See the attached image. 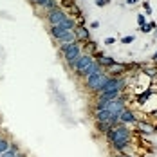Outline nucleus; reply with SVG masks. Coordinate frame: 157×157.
Masks as SVG:
<instances>
[{
  "instance_id": "f257e3e1",
  "label": "nucleus",
  "mask_w": 157,
  "mask_h": 157,
  "mask_svg": "<svg viewBox=\"0 0 157 157\" xmlns=\"http://www.w3.org/2000/svg\"><path fill=\"white\" fill-rule=\"evenodd\" d=\"M130 137H132V134H130L128 126L121 125V123L110 126L109 132H107V139H109L110 146H112L114 150L121 152V154H125V150L128 148V144H130Z\"/></svg>"
},
{
  "instance_id": "f03ea898",
  "label": "nucleus",
  "mask_w": 157,
  "mask_h": 157,
  "mask_svg": "<svg viewBox=\"0 0 157 157\" xmlns=\"http://www.w3.org/2000/svg\"><path fill=\"white\" fill-rule=\"evenodd\" d=\"M81 51L83 49H81V45H79L78 42H74V44H62V54L69 65L81 54Z\"/></svg>"
},
{
  "instance_id": "7ed1b4c3",
  "label": "nucleus",
  "mask_w": 157,
  "mask_h": 157,
  "mask_svg": "<svg viewBox=\"0 0 157 157\" xmlns=\"http://www.w3.org/2000/svg\"><path fill=\"white\" fill-rule=\"evenodd\" d=\"M92 60H94V56H92V54L81 52L78 58H76L74 62L71 63V67H72V69H74V71H76L78 74H81V71H83V69H85V67H87V65H89L90 62H92Z\"/></svg>"
},
{
  "instance_id": "20e7f679",
  "label": "nucleus",
  "mask_w": 157,
  "mask_h": 157,
  "mask_svg": "<svg viewBox=\"0 0 157 157\" xmlns=\"http://www.w3.org/2000/svg\"><path fill=\"white\" fill-rule=\"evenodd\" d=\"M49 22H51V25H62L63 20L67 18V15H65V11L63 9H60V7H56V9H52V11H49Z\"/></svg>"
},
{
  "instance_id": "39448f33",
  "label": "nucleus",
  "mask_w": 157,
  "mask_h": 157,
  "mask_svg": "<svg viewBox=\"0 0 157 157\" xmlns=\"http://www.w3.org/2000/svg\"><path fill=\"white\" fill-rule=\"evenodd\" d=\"M126 71H128V67L125 63H114V65H110L107 69H103V72L109 74V76H121V74H125Z\"/></svg>"
},
{
  "instance_id": "423d86ee",
  "label": "nucleus",
  "mask_w": 157,
  "mask_h": 157,
  "mask_svg": "<svg viewBox=\"0 0 157 157\" xmlns=\"http://www.w3.org/2000/svg\"><path fill=\"white\" fill-rule=\"evenodd\" d=\"M137 121V117H136V112L132 109H125L121 112V116H119V123L121 125H134Z\"/></svg>"
},
{
  "instance_id": "0eeeda50",
  "label": "nucleus",
  "mask_w": 157,
  "mask_h": 157,
  "mask_svg": "<svg viewBox=\"0 0 157 157\" xmlns=\"http://www.w3.org/2000/svg\"><path fill=\"white\" fill-rule=\"evenodd\" d=\"M74 36H76V42H83V44H85V42H89V40H92V38H90V33H89V29H87V27H85V25H76V27H74Z\"/></svg>"
},
{
  "instance_id": "6e6552de",
  "label": "nucleus",
  "mask_w": 157,
  "mask_h": 157,
  "mask_svg": "<svg viewBox=\"0 0 157 157\" xmlns=\"http://www.w3.org/2000/svg\"><path fill=\"white\" fill-rule=\"evenodd\" d=\"M96 72H103V67L99 65V63L96 62V60H92V62L89 63L83 71H81V74L79 76H83V78H87V76H90V74H96Z\"/></svg>"
},
{
  "instance_id": "1a4fd4ad",
  "label": "nucleus",
  "mask_w": 157,
  "mask_h": 157,
  "mask_svg": "<svg viewBox=\"0 0 157 157\" xmlns=\"http://www.w3.org/2000/svg\"><path fill=\"white\" fill-rule=\"evenodd\" d=\"M136 126L139 128V132L144 134V136H150V134H155L157 132V126L148 123V121H136Z\"/></svg>"
},
{
  "instance_id": "9d476101",
  "label": "nucleus",
  "mask_w": 157,
  "mask_h": 157,
  "mask_svg": "<svg viewBox=\"0 0 157 157\" xmlns=\"http://www.w3.org/2000/svg\"><path fill=\"white\" fill-rule=\"evenodd\" d=\"M94 60L99 63L103 69H107V67H110V65H114V63H116V62H114V58H110V56L103 54V52H96V54H94Z\"/></svg>"
},
{
  "instance_id": "9b49d317",
  "label": "nucleus",
  "mask_w": 157,
  "mask_h": 157,
  "mask_svg": "<svg viewBox=\"0 0 157 157\" xmlns=\"http://www.w3.org/2000/svg\"><path fill=\"white\" fill-rule=\"evenodd\" d=\"M141 71L148 76V78L157 76V65H155V62H154V63H141Z\"/></svg>"
},
{
  "instance_id": "f8f14e48",
  "label": "nucleus",
  "mask_w": 157,
  "mask_h": 157,
  "mask_svg": "<svg viewBox=\"0 0 157 157\" xmlns=\"http://www.w3.org/2000/svg\"><path fill=\"white\" fill-rule=\"evenodd\" d=\"M94 117H96V121H109L110 112L107 109H94Z\"/></svg>"
},
{
  "instance_id": "ddd939ff",
  "label": "nucleus",
  "mask_w": 157,
  "mask_h": 157,
  "mask_svg": "<svg viewBox=\"0 0 157 157\" xmlns=\"http://www.w3.org/2000/svg\"><path fill=\"white\" fill-rule=\"evenodd\" d=\"M65 33H67V31L63 29L62 25H51V36H52V38H56L58 42L65 36Z\"/></svg>"
},
{
  "instance_id": "4468645a",
  "label": "nucleus",
  "mask_w": 157,
  "mask_h": 157,
  "mask_svg": "<svg viewBox=\"0 0 157 157\" xmlns=\"http://www.w3.org/2000/svg\"><path fill=\"white\" fill-rule=\"evenodd\" d=\"M81 49H83L87 54H92V56H94L96 52H98V44L92 42V40H89V42H85V44L81 45Z\"/></svg>"
},
{
  "instance_id": "2eb2a0df",
  "label": "nucleus",
  "mask_w": 157,
  "mask_h": 157,
  "mask_svg": "<svg viewBox=\"0 0 157 157\" xmlns=\"http://www.w3.org/2000/svg\"><path fill=\"white\" fill-rule=\"evenodd\" d=\"M62 27L65 29V31H74V27H76V20H74L72 16H67V18L63 20Z\"/></svg>"
},
{
  "instance_id": "dca6fc26",
  "label": "nucleus",
  "mask_w": 157,
  "mask_h": 157,
  "mask_svg": "<svg viewBox=\"0 0 157 157\" xmlns=\"http://www.w3.org/2000/svg\"><path fill=\"white\" fill-rule=\"evenodd\" d=\"M0 157H18V148H16L15 144H9V148H7Z\"/></svg>"
},
{
  "instance_id": "f3484780",
  "label": "nucleus",
  "mask_w": 157,
  "mask_h": 157,
  "mask_svg": "<svg viewBox=\"0 0 157 157\" xmlns=\"http://www.w3.org/2000/svg\"><path fill=\"white\" fill-rule=\"evenodd\" d=\"M74 42H76V36H74V33L72 31H67L65 33V36L60 40V44H74Z\"/></svg>"
},
{
  "instance_id": "a211bd4d",
  "label": "nucleus",
  "mask_w": 157,
  "mask_h": 157,
  "mask_svg": "<svg viewBox=\"0 0 157 157\" xmlns=\"http://www.w3.org/2000/svg\"><path fill=\"white\" fill-rule=\"evenodd\" d=\"M152 96V90H144V92H141V94H137V103H146L148 101V98Z\"/></svg>"
},
{
  "instance_id": "6ab92c4d",
  "label": "nucleus",
  "mask_w": 157,
  "mask_h": 157,
  "mask_svg": "<svg viewBox=\"0 0 157 157\" xmlns=\"http://www.w3.org/2000/svg\"><path fill=\"white\" fill-rule=\"evenodd\" d=\"M9 144H11V143L7 141V139H4V137H0V155H2V154H4V152H6V150L9 148Z\"/></svg>"
},
{
  "instance_id": "aec40b11",
  "label": "nucleus",
  "mask_w": 157,
  "mask_h": 157,
  "mask_svg": "<svg viewBox=\"0 0 157 157\" xmlns=\"http://www.w3.org/2000/svg\"><path fill=\"white\" fill-rule=\"evenodd\" d=\"M146 24H148V20L144 18V15H141V13H139V15H137V25L141 27V25H146Z\"/></svg>"
},
{
  "instance_id": "412c9836",
  "label": "nucleus",
  "mask_w": 157,
  "mask_h": 157,
  "mask_svg": "<svg viewBox=\"0 0 157 157\" xmlns=\"http://www.w3.org/2000/svg\"><path fill=\"white\" fill-rule=\"evenodd\" d=\"M143 6H144V11H146V15H150V13H152V7H150V2H148V0H144V2H143Z\"/></svg>"
},
{
  "instance_id": "4be33fe9",
  "label": "nucleus",
  "mask_w": 157,
  "mask_h": 157,
  "mask_svg": "<svg viewBox=\"0 0 157 157\" xmlns=\"http://www.w3.org/2000/svg\"><path fill=\"white\" fill-rule=\"evenodd\" d=\"M134 40H136V36H132V34H130V36H125V38H123L121 42H123V44H132Z\"/></svg>"
},
{
  "instance_id": "5701e85b",
  "label": "nucleus",
  "mask_w": 157,
  "mask_h": 157,
  "mask_svg": "<svg viewBox=\"0 0 157 157\" xmlns=\"http://www.w3.org/2000/svg\"><path fill=\"white\" fill-rule=\"evenodd\" d=\"M110 0H96V6H99V7H103V6H109Z\"/></svg>"
},
{
  "instance_id": "b1692460",
  "label": "nucleus",
  "mask_w": 157,
  "mask_h": 157,
  "mask_svg": "<svg viewBox=\"0 0 157 157\" xmlns=\"http://www.w3.org/2000/svg\"><path fill=\"white\" fill-rule=\"evenodd\" d=\"M36 6H40V7H47V4H49V0H36L34 2Z\"/></svg>"
},
{
  "instance_id": "393cba45",
  "label": "nucleus",
  "mask_w": 157,
  "mask_h": 157,
  "mask_svg": "<svg viewBox=\"0 0 157 157\" xmlns=\"http://www.w3.org/2000/svg\"><path fill=\"white\" fill-rule=\"evenodd\" d=\"M139 31H141V33H144V34H146V33H150V31H152V29H150V27H148V24H146V25H141V27H139Z\"/></svg>"
},
{
  "instance_id": "a878e982",
  "label": "nucleus",
  "mask_w": 157,
  "mask_h": 157,
  "mask_svg": "<svg viewBox=\"0 0 157 157\" xmlns=\"http://www.w3.org/2000/svg\"><path fill=\"white\" fill-rule=\"evenodd\" d=\"M105 44H107V45H112V44H116V38H114V36H110V38H107V40H105Z\"/></svg>"
},
{
  "instance_id": "bb28decb",
  "label": "nucleus",
  "mask_w": 157,
  "mask_h": 157,
  "mask_svg": "<svg viewBox=\"0 0 157 157\" xmlns=\"http://www.w3.org/2000/svg\"><path fill=\"white\" fill-rule=\"evenodd\" d=\"M148 27H150V29H155V27H157V22H148Z\"/></svg>"
},
{
  "instance_id": "cd10ccee",
  "label": "nucleus",
  "mask_w": 157,
  "mask_h": 157,
  "mask_svg": "<svg viewBox=\"0 0 157 157\" xmlns=\"http://www.w3.org/2000/svg\"><path fill=\"white\" fill-rule=\"evenodd\" d=\"M90 27H92V29H98V27H99V22H92Z\"/></svg>"
},
{
  "instance_id": "c85d7f7f",
  "label": "nucleus",
  "mask_w": 157,
  "mask_h": 157,
  "mask_svg": "<svg viewBox=\"0 0 157 157\" xmlns=\"http://www.w3.org/2000/svg\"><path fill=\"white\" fill-rule=\"evenodd\" d=\"M126 4L128 6H134V4H137V0H126Z\"/></svg>"
},
{
  "instance_id": "c756f323",
  "label": "nucleus",
  "mask_w": 157,
  "mask_h": 157,
  "mask_svg": "<svg viewBox=\"0 0 157 157\" xmlns=\"http://www.w3.org/2000/svg\"><path fill=\"white\" fill-rule=\"evenodd\" d=\"M152 117H154V119H155V121H157V109L154 110V112H152Z\"/></svg>"
},
{
  "instance_id": "7c9ffc66",
  "label": "nucleus",
  "mask_w": 157,
  "mask_h": 157,
  "mask_svg": "<svg viewBox=\"0 0 157 157\" xmlns=\"http://www.w3.org/2000/svg\"><path fill=\"white\" fill-rule=\"evenodd\" d=\"M116 157H132L130 154H119V155H116Z\"/></svg>"
},
{
  "instance_id": "2f4dec72",
  "label": "nucleus",
  "mask_w": 157,
  "mask_h": 157,
  "mask_svg": "<svg viewBox=\"0 0 157 157\" xmlns=\"http://www.w3.org/2000/svg\"><path fill=\"white\" fill-rule=\"evenodd\" d=\"M152 62H155V63H157V52L154 54V56H152Z\"/></svg>"
},
{
  "instance_id": "473e14b6",
  "label": "nucleus",
  "mask_w": 157,
  "mask_h": 157,
  "mask_svg": "<svg viewBox=\"0 0 157 157\" xmlns=\"http://www.w3.org/2000/svg\"><path fill=\"white\" fill-rule=\"evenodd\" d=\"M154 31H155V36H157V27H155V29H154Z\"/></svg>"
},
{
  "instance_id": "72a5a7b5",
  "label": "nucleus",
  "mask_w": 157,
  "mask_h": 157,
  "mask_svg": "<svg viewBox=\"0 0 157 157\" xmlns=\"http://www.w3.org/2000/svg\"><path fill=\"white\" fill-rule=\"evenodd\" d=\"M31 2H36V0H31Z\"/></svg>"
}]
</instances>
